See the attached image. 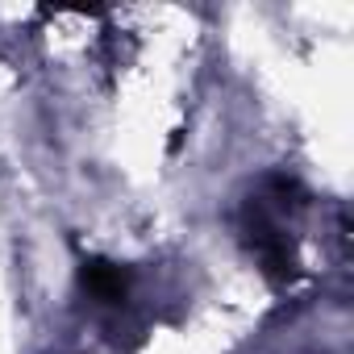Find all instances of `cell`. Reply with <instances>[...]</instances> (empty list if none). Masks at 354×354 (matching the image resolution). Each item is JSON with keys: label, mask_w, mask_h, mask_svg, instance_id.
<instances>
[{"label": "cell", "mask_w": 354, "mask_h": 354, "mask_svg": "<svg viewBox=\"0 0 354 354\" xmlns=\"http://www.w3.org/2000/svg\"><path fill=\"white\" fill-rule=\"evenodd\" d=\"M129 267L121 263H104V259H88L80 267V283L92 296V304H125L129 300Z\"/></svg>", "instance_id": "1"}]
</instances>
